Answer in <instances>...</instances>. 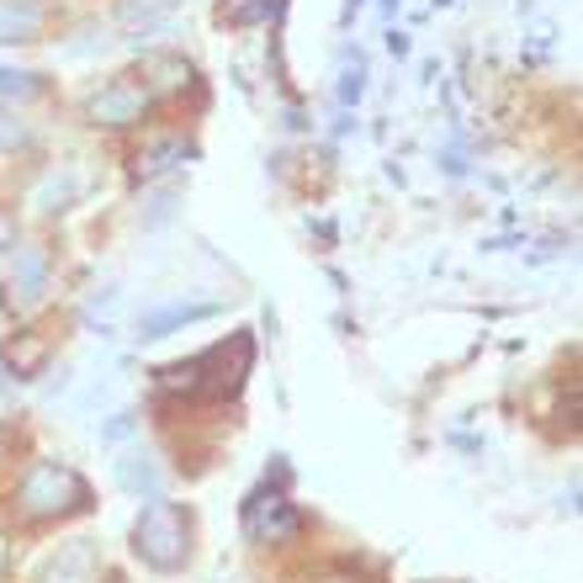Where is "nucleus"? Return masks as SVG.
I'll return each mask as SVG.
<instances>
[{"mask_svg": "<svg viewBox=\"0 0 583 583\" xmlns=\"http://www.w3.org/2000/svg\"><path fill=\"white\" fill-rule=\"evenodd\" d=\"M133 546H138V557H144V562H154V568H175V562L186 557V514H181L175 504H149V509L138 514Z\"/></svg>", "mask_w": 583, "mask_h": 583, "instance_id": "nucleus-1", "label": "nucleus"}, {"mask_svg": "<svg viewBox=\"0 0 583 583\" xmlns=\"http://www.w3.org/2000/svg\"><path fill=\"white\" fill-rule=\"evenodd\" d=\"M80 504H85V483L70 467H59V461H42V467H33V472L22 477V509H27L33 520L80 509Z\"/></svg>", "mask_w": 583, "mask_h": 583, "instance_id": "nucleus-2", "label": "nucleus"}, {"mask_svg": "<svg viewBox=\"0 0 583 583\" xmlns=\"http://www.w3.org/2000/svg\"><path fill=\"white\" fill-rule=\"evenodd\" d=\"M245 536L260 546H282L297 536V509L287 499H276V494H255L245 504Z\"/></svg>", "mask_w": 583, "mask_h": 583, "instance_id": "nucleus-3", "label": "nucleus"}, {"mask_svg": "<svg viewBox=\"0 0 583 583\" xmlns=\"http://www.w3.org/2000/svg\"><path fill=\"white\" fill-rule=\"evenodd\" d=\"M144 107H149V90H144V85L117 80V85H107V90L90 101V117H96V123H107V127H133L138 117H144Z\"/></svg>", "mask_w": 583, "mask_h": 583, "instance_id": "nucleus-4", "label": "nucleus"}, {"mask_svg": "<svg viewBox=\"0 0 583 583\" xmlns=\"http://www.w3.org/2000/svg\"><path fill=\"white\" fill-rule=\"evenodd\" d=\"M212 302H170V308H160V313H144L138 319V334L144 339H160V334L181 330V324H197V319H208Z\"/></svg>", "mask_w": 583, "mask_h": 583, "instance_id": "nucleus-5", "label": "nucleus"}, {"mask_svg": "<svg viewBox=\"0 0 583 583\" xmlns=\"http://www.w3.org/2000/svg\"><path fill=\"white\" fill-rule=\"evenodd\" d=\"M42 282H48V255L42 250H22L16 255V276H11V292L22 302H38L42 297Z\"/></svg>", "mask_w": 583, "mask_h": 583, "instance_id": "nucleus-6", "label": "nucleus"}, {"mask_svg": "<svg viewBox=\"0 0 583 583\" xmlns=\"http://www.w3.org/2000/svg\"><path fill=\"white\" fill-rule=\"evenodd\" d=\"M42 583H96V557H90V546L75 542L48 573H42Z\"/></svg>", "mask_w": 583, "mask_h": 583, "instance_id": "nucleus-7", "label": "nucleus"}, {"mask_svg": "<svg viewBox=\"0 0 583 583\" xmlns=\"http://www.w3.org/2000/svg\"><path fill=\"white\" fill-rule=\"evenodd\" d=\"M186 160H191V144L170 138V144H154V149H144V154L133 160V170H138V175H165V170L186 165Z\"/></svg>", "mask_w": 583, "mask_h": 583, "instance_id": "nucleus-8", "label": "nucleus"}, {"mask_svg": "<svg viewBox=\"0 0 583 583\" xmlns=\"http://www.w3.org/2000/svg\"><path fill=\"white\" fill-rule=\"evenodd\" d=\"M117 483L133 488V494H154V488H160V467L149 457H123L117 461Z\"/></svg>", "mask_w": 583, "mask_h": 583, "instance_id": "nucleus-9", "label": "nucleus"}, {"mask_svg": "<svg viewBox=\"0 0 583 583\" xmlns=\"http://www.w3.org/2000/svg\"><path fill=\"white\" fill-rule=\"evenodd\" d=\"M33 27H38V11H33V5H22V11H0V42H22Z\"/></svg>", "mask_w": 583, "mask_h": 583, "instance_id": "nucleus-10", "label": "nucleus"}, {"mask_svg": "<svg viewBox=\"0 0 583 583\" xmlns=\"http://www.w3.org/2000/svg\"><path fill=\"white\" fill-rule=\"evenodd\" d=\"M75 191H80V175H64V181L53 175V181H48V186H42V191H38V208H42V212H53V202L64 208V202H70Z\"/></svg>", "mask_w": 583, "mask_h": 583, "instance_id": "nucleus-11", "label": "nucleus"}, {"mask_svg": "<svg viewBox=\"0 0 583 583\" xmlns=\"http://www.w3.org/2000/svg\"><path fill=\"white\" fill-rule=\"evenodd\" d=\"M175 202H181V197H175V191H160V197H149V202H144V228H165L170 218H175Z\"/></svg>", "mask_w": 583, "mask_h": 583, "instance_id": "nucleus-12", "label": "nucleus"}, {"mask_svg": "<svg viewBox=\"0 0 583 583\" xmlns=\"http://www.w3.org/2000/svg\"><path fill=\"white\" fill-rule=\"evenodd\" d=\"M0 96L27 101V96H38V80H33V75H16V70H0Z\"/></svg>", "mask_w": 583, "mask_h": 583, "instance_id": "nucleus-13", "label": "nucleus"}, {"mask_svg": "<svg viewBox=\"0 0 583 583\" xmlns=\"http://www.w3.org/2000/svg\"><path fill=\"white\" fill-rule=\"evenodd\" d=\"M154 75L165 90H181V85H191V64H181V59H165V64H154Z\"/></svg>", "mask_w": 583, "mask_h": 583, "instance_id": "nucleus-14", "label": "nucleus"}, {"mask_svg": "<svg viewBox=\"0 0 583 583\" xmlns=\"http://www.w3.org/2000/svg\"><path fill=\"white\" fill-rule=\"evenodd\" d=\"M160 382H165L170 393H197V361H186V367H170Z\"/></svg>", "mask_w": 583, "mask_h": 583, "instance_id": "nucleus-15", "label": "nucleus"}, {"mask_svg": "<svg viewBox=\"0 0 583 583\" xmlns=\"http://www.w3.org/2000/svg\"><path fill=\"white\" fill-rule=\"evenodd\" d=\"M133 430H138V419H133V414H117L112 424H107V430H101V441H107V446H117V441H127Z\"/></svg>", "mask_w": 583, "mask_h": 583, "instance_id": "nucleus-16", "label": "nucleus"}, {"mask_svg": "<svg viewBox=\"0 0 583 583\" xmlns=\"http://www.w3.org/2000/svg\"><path fill=\"white\" fill-rule=\"evenodd\" d=\"M27 133H22V123H11V117H0V149H11V144H22Z\"/></svg>", "mask_w": 583, "mask_h": 583, "instance_id": "nucleus-17", "label": "nucleus"}, {"mask_svg": "<svg viewBox=\"0 0 583 583\" xmlns=\"http://www.w3.org/2000/svg\"><path fill=\"white\" fill-rule=\"evenodd\" d=\"M5 245H11V223H0V250H5Z\"/></svg>", "mask_w": 583, "mask_h": 583, "instance_id": "nucleus-18", "label": "nucleus"}, {"mask_svg": "<svg viewBox=\"0 0 583 583\" xmlns=\"http://www.w3.org/2000/svg\"><path fill=\"white\" fill-rule=\"evenodd\" d=\"M330 583H356V579H330Z\"/></svg>", "mask_w": 583, "mask_h": 583, "instance_id": "nucleus-19", "label": "nucleus"}]
</instances>
